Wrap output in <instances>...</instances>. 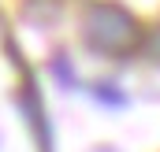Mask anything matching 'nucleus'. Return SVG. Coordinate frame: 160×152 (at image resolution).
I'll list each match as a JSON object with an SVG mask.
<instances>
[{
  "instance_id": "1",
  "label": "nucleus",
  "mask_w": 160,
  "mask_h": 152,
  "mask_svg": "<svg viewBox=\"0 0 160 152\" xmlns=\"http://www.w3.org/2000/svg\"><path fill=\"white\" fill-rule=\"evenodd\" d=\"M86 34L93 41V48L101 52H112V56H123L138 45V26L130 22V15L112 7V4H101L89 11V22H86Z\"/></svg>"
}]
</instances>
